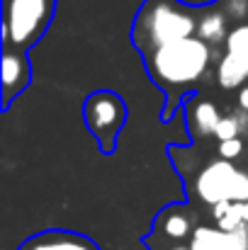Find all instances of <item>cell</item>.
Masks as SVG:
<instances>
[{"label": "cell", "mask_w": 248, "mask_h": 250, "mask_svg": "<svg viewBox=\"0 0 248 250\" xmlns=\"http://www.w3.org/2000/svg\"><path fill=\"white\" fill-rule=\"evenodd\" d=\"M195 34L197 10L180 0H146L132 27V39L144 56L158 46Z\"/></svg>", "instance_id": "cell-2"}, {"label": "cell", "mask_w": 248, "mask_h": 250, "mask_svg": "<svg viewBox=\"0 0 248 250\" xmlns=\"http://www.w3.org/2000/svg\"><path fill=\"white\" fill-rule=\"evenodd\" d=\"M219 156L226 158V161L241 158V156H244V141H241V136L229 139V141H219Z\"/></svg>", "instance_id": "cell-17"}, {"label": "cell", "mask_w": 248, "mask_h": 250, "mask_svg": "<svg viewBox=\"0 0 248 250\" xmlns=\"http://www.w3.org/2000/svg\"><path fill=\"white\" fill-rule=\"evenodd\" d=\"M187 246L192 250H248V226L226 231L219 226L200 224L192 231Z\"/></svg>", "instance_id": "cell-6"}, {"label": "cell", "mask_w": 248, "mask_h": 250, "mask_svg": "<svg viewBox=\"0 0 248 250\" xmlns=\"http://www.w3.org/2000/svg\"><path fill=\"white\" fill-rule=\"evenodd\" d=\"M209 216L214 226L219 229H226V231L244 229L248 226V202H219L209 207Z\"/></svg>", "instance_id": "cell-12"}, {"label": "cell", "mask_w": 248, "mask_h": 250, "mask_svg": "<svg viewBox=\"0 0 248 250\" xmlns=\"http://www.w3.org/2000/svg\"><path fill=\"white\" fill-rule=\"evenodd\" d=\"M224 49H226V54L239 59L248 68V24H236L229 32V37L224 42Z\"/></svg>", "instance_id": "cell-14"}, {"label": "cell", "mask_w": 248, "mask_h": 250, "mask_svg": "<svg viewBox=\"0 0 248 250\" xmlns=\"http://www.w3.org/2000/svg\"><path fill=\"white\" fill-rule=\"evenodd\" d=\"M56 0H2V44L29 49L51 24Z\"/></svg>", "instance_id": "cell-3"}, {"label": "cell", "mask_w": 248, "mask_h": 250, "mask_svg": "<svg viewBox=\"0 0 248 250\" xmlns=\"http://www.w3.org/2000/svg\"><path fill=\"white\" fill-rule=\"evenodd\" d=\"M83 117H85L90 134L102 144L105 151H110L124 119H127V107L119 95H114L110 90H100L88 97V102L83 107Z\"/></svg>", "instance_id": "cell-5"}, {"label": "cell", "mask_w": 248, "mask_h": 250, "mask_svg": "<svg viewBox=\"0 0 248 250\" xmlns=\"http://www.w3.org/2000/svg\"><path fill=\"white\" fill-rule=\"evenodd\" d=\"M219 7L234 22H244L248 17V0H219Z\"/></svg>", "instance_id": "cell-16"}, {"label": "cell", "mask_w": 248, "mask_h": 250, "mask_svg": "<svg viewBox=\"0 0 248 250\" xmlns=\"http://www.w3.org/2000/svg\"><path fill=\"white\" fill-rule=\"evenodd\" d=\"M229 32H231L229 29V17L224 15V10L219 5L200 10V15H197V37L200 39H204L207 44L217 46V44L226 42Z\"/></svg>", "instance_id": "cell-10"}, {"label": "cell", "mask_w": 248, "mask_h": 250, "mask_svg": "<svg viewBox=\"0 0 248 250\" xmlns=\"http://www.w3.org/2000/svg\"><path fill=\"white\" fill-rule=\"evenodd\" d=\"M236 136H241V124H239L236 112L224 114V117L219 119L217 129H214V139H217V141H229V139H236Z\"/></svg>", "instance_id": "cell-15"}, {"label": "cell", "mask_w": 248, "mask_h": 250, "mask_svg": "<svg viewBox=\"0 0 248 250\" xmlns=\"http://www.w3.org/2000/svg\"><path fill=\"white\" fill-rule=\"evenodd\" d=\"M17 250H100V246L81 233L71 231H44L27 238Z\"/></svg>", "instance_id": "cell-9"}, {"label": "cell", "mask_w": 248, "mask_h": 250, "mask_svg": "<svg viewBox=\"0 0 248 250\" xmlns=\"http://www.w3.org/2000/svg\"><path fill=\"white\" fill-rule=\"evenodd\" d=\"M165 250H192L190 246H180V243H173V246H168Z\"/></svg>", "instance_id": "cell-20"}, {"label": "cell", "mask_w": 248, "mask_h": 250, "mask_svg": "<svg viewBox=\"0 0 248 250\" xmlns=\"http://www.w3.org/2000/svg\"><path fill=\"white\" fill-rule=\"evenodd\" d=\"M144 59L156 83L165 87H187L207 78L214 61V49L195 34L158 46Z\"/></svg>", "instance_id": "cell-1"}, {"label": "cell", "mask_w": 248, "mask_h": 250, "mask_svg": "<svg viewBox=\"0 0 248 250\" xmlns=\"http://www.w3.org/2000/svg\"><path fill=\"white\" fill-rule=\"evenodd\" d=\"M197 214L185 207V204H173L161 211V216L156 219V226L154 231L158 236H163L165 241L170 243H180V241H190L192 231L197 229Z\"/></svg>", "instance_id": "cell-7"}, {"label": "cell", "mask_w": 248, "mask_h": 250, "mask_svg": "<svg viewBox=\"0 0 248 250\" xmlns=\"http://www.w3.org/2000/svg\"><path fill=\"white\" fill-rule=\"evenodd\" d=\"M239 107L248 112V85H244V87L239 90Z\"/></svg>", "instance_id": "cell-19"}, {"label": "cell", "mask_w": 248, "mask_h": 250, "mask_svg": "<svg viewBox=\"0 0 248 250\" xmlns=\"http://www.w3.org/2000/svg\"><path fill=\"white\" fill-rule=\"evenodd\" d=\"M29 76H32V68H29V61L22 51H10L5 49L2 54V63H0V81H2V104L7 107L10 100L15 95H20L27 83H29Z\"/></svg>", "instance_id": "cell-8"}, {"label": "cell", "mask_w": 248, "mask_h": 250, "mask_svg": "<svg viewBox=\"0 0 248 250\" xmlns=\"http://www.w3.org/2000/svg\"><path fill=\"white\" fill-rule=\"evenodd\" d=\"M192 192L204 207H214L219 202H248V170L219 156L200 167Z\"/></svg>", "instance_id": "cell-4"}, {"label": "cell", "mask_w": 248, "mask_h": 250, "mask_svg": "<svg viewBox=\"0 0 248 250\" xmlns=\"http://www.w3.org/2000/svg\"><path fill=\"white\" fill-rule=\"evenodd\" d=\"M222 117V109L212 100H192L187 107V124L195 136H214Z\"/></svg>", "instance_id": "cell-11"}, {"label": "cell", "mask_w": 248, "mask_h": 250, "mask_svg": "<svg viewBox=\"0 0 248 250\" xmlns=\"http://www.w3.org/2000/svg\"><path fill=\"white\" fill-rule=\"evenodd\" d=\"M246 81H248V68L239 59H234L231 54L224 51V56L217 63V83L222 85L224 90H241L246 85Z\"/></svg>", "instance_id": "cell-13"}, {"label": "cell", "mask_w": 248, "mask_h": 250, "mask_svg": "<svg viewBox=\"0 0 248 250\" xmlns=\"http://www.w3.org/2000/svg\"><path fill=\"white\" fill-rule=\"evenodd\" d=\"M236 117H239V124H241V136H248V112L246 109H236Z\"/></svg>", "instance_id": "cell-18"}]
</instances>
